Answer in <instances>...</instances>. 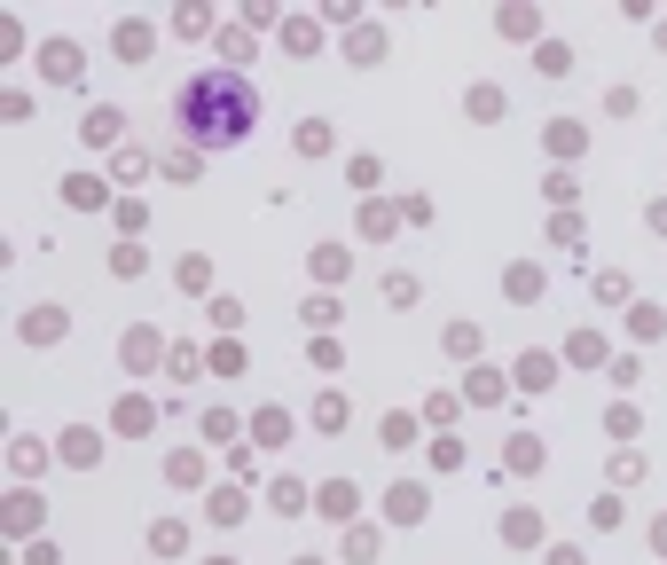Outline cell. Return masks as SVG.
<instances>
[{
  "mask_svg": "<svg viewBox=\"0 0 667 565\" xmlns=\"http://www.w3.org/2000/svg\"><path fill=\"white\" fill-rule=\"evenodd\" d=\"M252 118H260V103H252V87H244L236 71H205V79L181 95V126H197L205 142H236Z\"/></svg>",
  "mask_w": 667,
  "mask_h": 565,
  "instance_id": "cell-1",
  "label": "cell"
},
{
  "mask_svg": "<svg viewBox=\"0 0 667 565\" xmlns=\"http://www.w3.org/2000/svg\"><path fill=\"white\" fill-rule=\"evenodd\" d=\"M48 79H79V48H48Z\"/></svg>",
  "mask_w": 667,
  "mask_h": 565,
  "instance_id": "cell-2",
  "label": "cell"
}]
</instances>
